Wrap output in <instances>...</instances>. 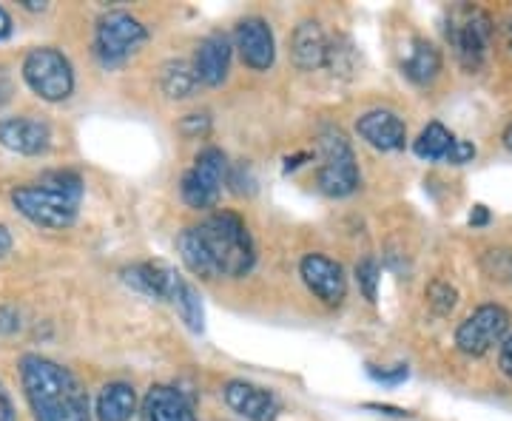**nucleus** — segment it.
<instances>
[{"label":"nucleus","instance_id":"obj_11","mask_svg":"<svg viewBox=\"0 0 512 421\" xmlns=\"http://www.w3.org/2000/svg\"><path fill=\"white\" fill-rule=\"evenodd\" d=\"M237 49L245 66L256 72H268L276 60V43L271 26L262 18H248L237 26Z\"/></svg>","mask_w":512,"mask_h":421},{"label":"nucleus","instance_id":"obj_17","mask_svg":"<svg viewBox=\"0 0 512 421\" xmlns=\"http://www.w3.org/2000/svg\"><path fill=\"white\" fill-rule=\"evenodd\" d=\"M148 421H197L194 407L177 387L154 385L143 402Z\"/></svg>","mask_w":512,"mask_h":421},{"label":"nucleus","instance_id":"obj_30","mask_svg":"<svg viewBox=\"0 0 512 421\" xmlns=\"http://www.w3.org/2000/svg\"><path fill=\"white\" fill-rule=\"evenodd\" d=\"M476 157V146L473 143H467V140H453V146H450V151H447V163L453 165H461V163H470Z\"/></svg>","mask_w":512,"mask_h":421},{"label":"nucleus","instance_id":"obj_33","mask_svg":"<svg viewBox=\"0 0 512 421\" xmlns=\"http://www.w3.org/2000/svg\"><path fill=\"white\" fill-rule=\"evenodd\" d=\"M367 410H379V413H384V416H410L407 410H399V407H387V404H367Z\"/></svg>","mask_w":512,"mask_h":421},{"label":"nucleus","instance_id":"obj_36","mask_svg":"<svg viewBox=\"0 0 512 421\" xmlns=\"http://www.w3.org/2000/svg\"><path fill=\"white\" fill-rule=\"evenodd\" d=\"M9 248H12V234H9V231H6V228L0 225V257H3V254H6Z\"/></svg>","mask_w":512,"mask_h":421},{"label":"nucleus","instance_id":"obj_21","mask_svg":"<svg viewBox=\"0 0 512 421\" xmlns=\"http://www.w3.org/2000/svg\"><path fill=\"white\" fill-rule=\"evenodd\" d=\"M441 69V55L439 49L427 40H419L413 55L404 60V74L413 80V83H430Z\"/></svg>","mask_w":512,"mask_h":421},{"label":"nucleus","instance_id":"obj_35","mask_svg":"<svg viewBox=\"0 0 512 421\" xmlns=\"http://www.w3.org/2000/svg\"><path fill=\"white\" fill-rule=\"evenodd\" d=\"M487 220H490L487 208H484V205H476V208H473V214H470V225H473V228H478V225H484Z\"/></svg>","mask_w":512,"mask_h":421},{"label":"nucleus","instance_id":"obj_1","mask_svg":"<svg viewBox=\"0 0 512 421\" xmlns=\"http://www.w3.org/2000/svg\"><path fill=\"white\" fill-rule=\"evenodd\" d=\"M20 379L37 421H92L89 396L69 367L29 353L20 359Z\"/></svg>","mask_w":512,"mask_h":421},{"label":"nucleus","instance_id":"obj_31","mask_svg":"<svg viewBox=\"0 0 512 421\" xmlns=\"http://www.w3.org/2000/svg\"><path fill=\"white\" fill-rule=\"evenodd\" d=\"M498 365L504 370V376H510L512 379V336L501 345V356H498Z\"/></svg>","mask_w":512,"mask_h":421},{"label":"nucleus","instance_id":"obj_14","mask_svg":"<svg viewBox=\"0 0 512 421\" xmlns=\"http://www.w3.org/2000/svg\"><path fill=\"white\" fill-rule=\"evenodd\" d=\"M291 57L293 63H296V69H302V72L322 69V66L328 63V37H325L322 26H319L316 20H302V23L293 29Z\"/></svg>","mask_w":512,"mask_h":421},{"label":"nucleus","instance_id":"obj_3","mask_svg":"<svg viewBox=\"0 0 512 421\" xmlns=\"http://www.w3.org/2000/svg\"><path fill=\"white\" fill-rule=\"evenodd\" d=\"M197 234L217 276H242L254 268V239L248 234V225L234 211L211 214L197 225Z\"/></svg>","mask_w":512,"mask_h":421},{"label":"nucleus","instance_id":"obj_2","mask_svg":"<svg viewBox=\"0 0 512 421\" xmlns=\"http://www.w3.org/2000/svg\"><path fill=\"white\" fill-rule=\"evenodd\" d=\"M83 200V180L74 171H49L40 183L12 191V202L20 214L40 228H69L77 220Z\"/></svg>","mask_w":512,"mask_h":421},{"label":"nucleus","instance_id":"obj_28","mask_svg":"<svg viewBox=\"0 0 512 421\" xmlns=\"http://www.w3.org/2000/svg\"><path fill=\"white\" fill-rule=\"evenodd\" d=\"M367 373L376 379V382H382V385H399L407 379V365H396L393 370H379L376 365H367Z\"/></svg>","mask_w":512,"mask_h":421},{"label":"nucleus","instance_id":"obj_13","mask_svg":"<svg viewBox=\"0 0 512 421\" xmlns=\"http://www.w3.org/2000/svg\"><path fill=\"white\" fill-rule=\"evenodd\" d=\"M222 396L234 413L248 421H274L276 413H279V404H276L274 396L262 387L251 385V382H239V379L228 382Z\"/></svg>","mask_w":512,"mask_h":421},{"label":"nucleus","instance_id":"obj_39","mask_svg":"<svg viewBox=\"0 0 512 421\" xmlns=\"http://www.w3.org/2000/svg\"><path fill=\"white\" fill-rule=\"evenodd\" d=\"M507 40H510V49H512V23H510V29H507Z\"/></svg>","mask_w":512,"mask_h":421},{"label":"nucleus","instance_id":"obj_37","mask_svg":"<svg viewBox=\"0 0 512 421\" xmlns=\"http://www.w3.org/2000/svg\"><path fill=\"white\" fill-rule=\"evenodd\" d=\"M23 6L32 9V12H43L46 9V3H37V0H23Z\"/></svg>","mask_w":512,"mask_h":421},{"label":"nucleus","instance_id":"obj_38","mask_svg":"<svg viewBox=\"0 0 512 421\" xmlns=\"http://www.w3.org/2000/svg\"><path fill=\"white\" fill-rule=\"evenodd\" d=\"M504 146H507L512 151V126L507 131H504Z\"/></svg>","mask_w":512,"mask_h":421},{"label":"nucleus","instance_id":"obj_29","mask_svg":"<svg viewBox=\"0 0 512 421\" xmlns=\"http://www.w3.org/2000/svg\"><path fill=\"white\" fill-rule=\"evenodd\" d=\"M208 129H211L208 114H188L180 123V131H183L185 137H202V134H208Z\"/></svg>","mask_w":512,"mask_h":421},{"label":"nucleus","instance_id":"obj_8","mask_svg":"<svg viewBox=\"0 0 512 421\" xmlns=\"http://www.w3.org/2000/svg\"><path fill=\"white\" fill-rule=\"evenodd\" d=\"M507 328H510V313L498 305H481L458 325L456 345L467 356H484L507 336Z\"/></svg>","mask_w":512,"mask_h":421},{"label":"nucleus","instance_id":"obj_23","mask_svg":"<svg viewBox=\"0 0 512 421\" xmlns=\"http://www.w3.org/2000/svg\"><path fill=\"white\" fill-rule=\"evenodd\" d=\"M163 92L174 100H183L188 94L194 92L197 86V74H194V66H188L185 60H171L163 66V80H160Z\"/></svg>","mask_w":512,"mask_h":421},{"label":"nucleus","instance_id":"obj_18","mask_svg":"<svg viewBox=\"0 0 512 421\" xmlns=\"http://www.w3.org/2000/svg\"><path fill=\"white\" fill-rule=\"evenodd\" d=\"M123 279H126L131 288L148 293L154 299H168V293L177 285L180 274L171 265H165V262H143V265L126 268Z\"/></svg>","mask_w":512,"mask_h":421},{"label":"nucleus","instance_id":"obj_22","mask_svg":"<svg viewBox=\"0 0 512 421\" xmlns=\"http://www.w3.org/2000/svg\"><path fill=\"white\" fill-rule=\"evenodd\" d=\"M168 302L180 311V316H183V322L188 325L191 330H197L200 333L202 330V302L200 296H197V291L185 282L183 276L177 279V285L171 288V293H168Z\"/></svg>","mask_w":512,"mask_h":421},{"label":"nucleus","instance_id":"obj_9","mask_svg":"<svg viewBox=\"0 0 512 421\" xmlns=\"http://www.w3.org/2000/svg\"><path fill=\"white\" fill-rule=\"evenodd\" d=\"M450 40L456 46L458 60L464 63V69L476 72L484 63L490 37H493V20L487 18L481 9H461L453 23H450Z\"/></svg>","mask_w":512,"mask_h":421},{"label":"nucleus","instance_id":"obj_16","mask_svg":"<svg viewBox=\"0 0 512 421\" xmlns=\"http://www.w3.org/2000/svg\"><path fill=\"white\" fill-rule=\"evenodd\" d=\"M356 131H359L362 140H367L370 146L379 148V151L404 148V137H407L404 123L393 111H367V114L359 117Z\"/></svg>","mask_w":512,"mask_h":421},{"label":"nucleus","instance_id":"obj_12","mask_svg":"<svg viewBox=\"0 0 512 421\" xmlns=\"http://www.w3.org/2000/svg\"><path fill=\"white\" fill-rule=\"evenodd\" d=\"M0 146L26 157L43 154L52 146V131L46 123L32 117H6L0 120Z\"/></svg>","mask_w":512,"mask_h":421},{"label":"nucleus","instance_id":"obj_6","mask_svg":"<svg viewBox=\"0 0 512 421\" xmlns=\"http://www.w3.org/2000/svg\"><path fill=\"white\" fill-rule=\"evenodd\" d=\"M146 43V26L128 12H109L97 20L94 46L106 66H117Z\"/></svg>","mask_w":512,"mask_h":421},{"label":"nucleus","instance_id":"obj_15","mask_svg":"<svg viewBox=\"0 0 512 421\" xmlns=\"http://www.w3.org/2000/svg\"><path fill=\"white\" fill-rule=\"evenodd\" d=\"M231 69V40L225 35H208L197 46V55H194V74H197V83L205 86H220L222 80L228 77Z\"/></svg>","mask_w":512,"mask_h":421},{"label":"nucleus","instance_id":"obj_19","mask_svg":"<svg viewBox=\"0 0 512 421\" xmlns=\"http://www.w3.org/2000/svg\"><path fill=\"white\" fill-rule=\"evenodd\" d=\"M137 407L134 387L126 382H111L97 396V419L100 421H131Z\"/></svg>","mask_w":512,"mask_h":421},{"label":"nucleus","instance_id":"obj_25","mask_svg":"<svg viewBox=\"0 0 512 421\" xmlns=\"http://www.w3.org/2000/svg\"><path fill=\"white\" fill-rule=\"evenodd\" d=\"M458 293L450 282H433L427 288V305L433 308L436 313H450L456 308Z\"/></svg>","mask_w":512,"mask_h":421},{"label":"nucleus","instance_id":"obj_4","mask_svg":"<svg viewBox=\"0 0 512 421\" xmlns=\"http://www.w3.org/2000/svg\"><path fill=\"white\" fill-rule=\"evenodd\" d=\"M322 165L316 174V185L328 197H348L359 188V165L353 157L348 137L339 129H325L319 137Z\"/></svg>","mask_w":512,"mask_h":421},{"label":"nucleus","instance_id":"obj_20","mask_svg":"<svg viewBox=\"0 0 512 421\" xmlns=\"http://www.w3.org/2000/svg\"><path fill=\"white\" fill-rule=\"evenodd\" d=\"M177 251H180V259H183L185 268L194 276H200V279H214L217 276L211 259H208V251L202 245L200 234H197V228H185L183 234L177 237Z\"/></svg>","mask_w":512,"mask_h":421},{"label":"nucleus","instance_id":"obj_5","mask_svg":"<svg viewBox=\"0 0 512 421\" xmlns=\"http://www.w3.org/2000/svg\"><path fill=\"white\" fill-rule=\"evenodd\" d=\"M23 80L40 100L60 103L74 92V72L69 57L52 46L32 49L23 60Z\"/></svg>","mask_w":512,"mask_h":421},{"label":"nucleus","instance_id":"obj_24","mask_svg":"<svg viewBox=\"0 0 512 421\" xmlns=\"http://www.w3.org/2000/svg\"><path fill=\"white\" fill-rule=\"evenodd\" d=\"M453 140H456V137L444 129L441 123H430V126L419 134V140H416V154H419L421 160H444L450 146H453Z\"/></svg>","mask_w":512,"mask_h":421},{"label":"nucleus","instance_id":"obj_10","mask_svg":"<svg viewBox=\"0 0 512 421\" xmlns=\"http://www.w3.org/2000/svg\"><path fill=\"white\" fill-rule=\"evenodd\" d=\"M299 274L316 299H322L330 308L342 305V299L348 293V279H345V271L339 262H333L325 254H308L299 265Z\"/></svg>","mask_w":512,"mask_h":421},{"label":"nucleus","instance_id":"obj_27","mask_svg":"<svg viewBox=\"0 0 512 421\" xmlns=\"http://www.w3.org/2000/svg\"><path fill=\"white\" fill-rule=\"evenodd\" d=\"M356 276H359V285H362V291L370 302H376V285H379V262L376 259H362L359 265H356Z\"/></svg>","mask_w":512,"mask_h":421},{"label":"nucleus","instance_id":"obj_26","mask_svg":"<svg viewBox=\"0 0 512 421\" xmlns=\"http://www.w3.org/2000/svg\"><path fill=\"white\" fill-rule=\"evenodd\" d=\"M484 271L493 276V279H501V282H512V251H487L484 254Z\"/></svg>","mask_w":512,"mask_h":421},{"label":"nucleus","instance_id":"obj_32","mask_svg":"<svg viewBox=\"0 0 512 421\" xmlns=\"http://www.w3.org/2000/svg\"><path fill=\"white\" fill-rule=\"evenodd\" d=\"M0 421H15V407H12V399L3 390V385H0Z\"/></svg>","mask_w":512,"mask_h":421},{"label":"nucleus","instance_id":"obj_34","mask_svg":"<svg viewBox=\"0 0 512 421\" xmlns=\"http://www.w3.org/2000/svg\"><path fill=\"white\" fill-rule=\"evenodd\" d=\"M9 35H12V18H9V12L0 6V40H6Z\"/></svg>","mask_w":512,"mask_h":421},{"label":"nucleus","instance_id":"obj_7","mask_svg":"<svg viewBox=\"0 0 512 421\" xmlns=\"http://www.w3.org/2000/svg\"><path fill=\"white\" fill-rule=\"evenodd\" d=\"M225 174H228V163H225V154L220 148L200 151V157L185 171L183 185H180L183 200L191 208H211L214 202L220 200Z\"/></svg>","mask_w":512,"mask_h":421}]
</instances>
